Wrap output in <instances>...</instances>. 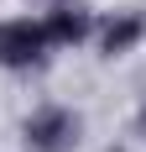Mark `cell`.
I'll return each instance as SVG.
<instances>
[{"label":"cell","instance_id":"6da1fadb","mask_svg":"<svg viewBox=\"0 0 146 152\" xmlns=\"http://www.w3.org/2000/svg\"><path fill=\"white\" fill-rule=\"evenodd\" d=\"M78 137H84V121L68 105H42V110H31L26 126H21V147L26 152H73Z\"/></svg>","mask_w":146,"mask_h":152},{"label":"cell","instance_id":"7a4b0ae2","mask_svg":"<svg viewBox=\"0 0 146 152\" xmlns=\"http://www.w3.org/2000/svg\"><path fill=\"white\" fill-rule=\"evenodd\" d=\"M47 31L42 21H31V16H16V21H0V68H11V74H26V68H42L47 63Z\"/></svg>","mask_w":146,"mask_h":152},{"label":"cell","instance_id":"3957f363","mask_svg":"<svg viewBox=\"0 0 146 152\" xmlns=\"http://www.w3.org/2000/svg\"><path fill=\"white\" fill-rule=\"evenodd\" d=\"M141 37H146V16L141 11H115V16H104L94 26V42H99L104 58H125Z\"/></svg>","mask_w":146,"mask_h":152},{"label":"cell","instance_id":"277c9868","mask_svg":"<svg viewBox=\"0 0 146 152\" xmlns=\"http://www.w3.org/2000/svg\"><path fill=\"white\" fill-rule=\"evenodd\" d=\"M42 31H47V47L58 53V47H78L94 37V16L78 11V5H58V11L42 16Z\"/></svg>","mask_w":146,"mask_h":152},{"label":"cell","instance_id":"5b68a950","mask_svg":"<svg viewBox=\"0 0 146 152\" xmlns=\"http://www.w3.org/2000/svg\"><path fill=\"white\" fill-rule=\"evenodd\" d=\"M141 137H146V105H141Z\"/></svg>","mask_w":146,"mask_h":152}]
</instances>
